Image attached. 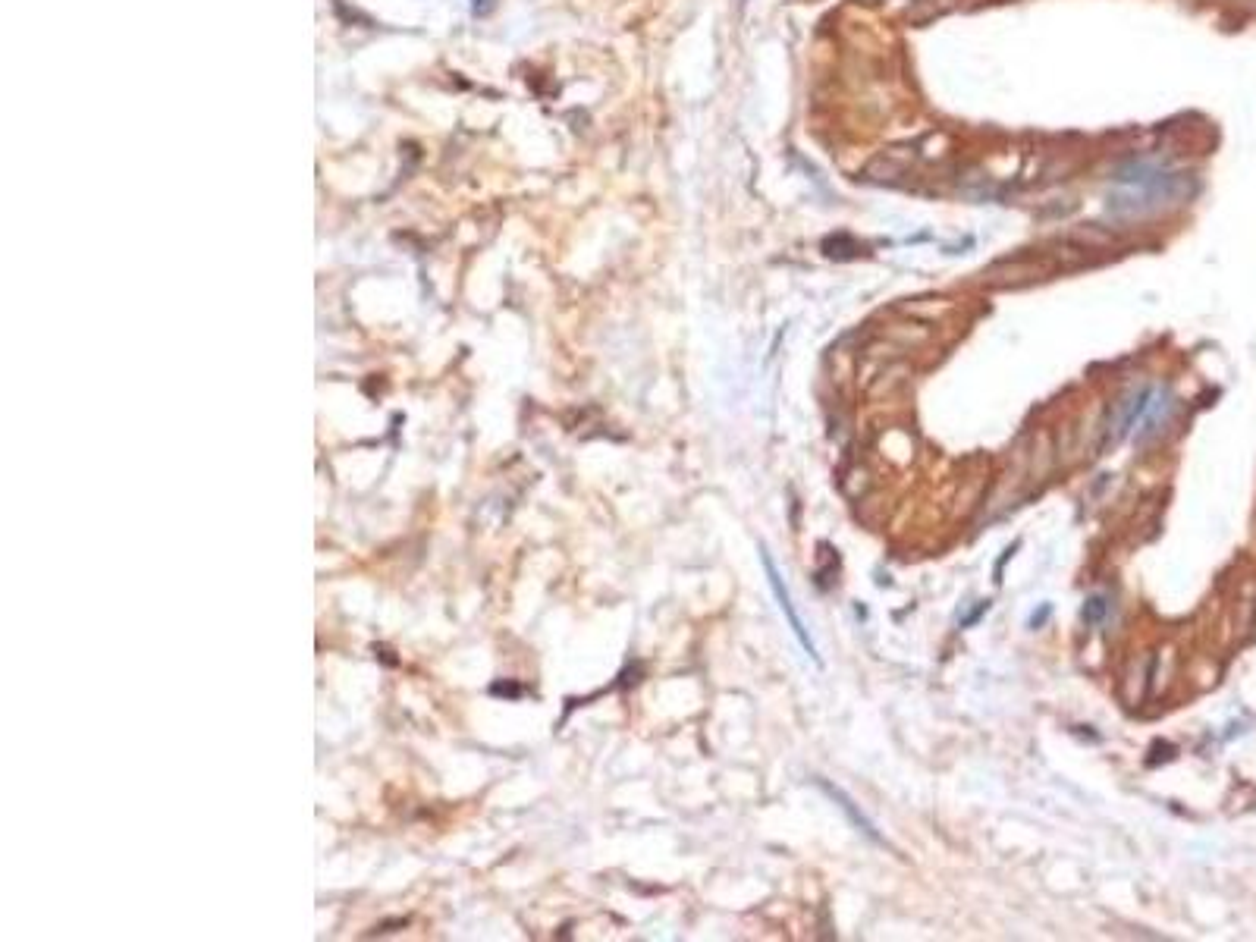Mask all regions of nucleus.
<instances>
[{
	"instance_id": "nucleus-4",
	"label": "nucleus",
	"mask_w": 1256,
	"mask_h": 942,
	"mask_svg": "<svg viewBox=\"0 0 1256 942\" xmlns=\"http://www.w3.org/2000/svg\"><path fill=\"white\" fill-rule=\"evenodd\" d=\"M817 785H820V789H823V792H826L829 798H833V801H836V807H839V811H842V814H845V817L851 820V826H855V829H858V833H864V836H867L870 842H877V845H886V839H883V836L877 833V826H873V820H867V817L861 814V807H858L855 801H851V798H848V795H845V792L839 789V785H833V782H826V779H817Z\"/></svg>"
},
{
	"instance_id": "nucleus-1",
	"label": "nucleus",
	"mask_w": 1256,
	"mask_h": 942,
	"mask_svg": "<svg viewBox=\"0 0 1256 942\" xmlns=\"http://www.w3.org/2000/svg\"><path fill=\"white\" fill-rule=\"evenodd\" d=\"M1197 183L1194 173L1178 170L1162 161H1147V157H1134V161L1121 164L1112 173L1106 208L1115 217H1153L1162 211H1172L1184 205L1194 195Z\"/></svg>"
},
{
	"instance_id": "nucleus-6",
	"label": "nucleus",
	"mask_w": 1256,
	"mask_h": 942,
	"mask_svg": "<svg viewBox=\"0 0 1256 942\" xmlns=\"http://www.w3.org/2000/svg\"><path fill=\"white\" fill-rule=\"evenodd\" d=\"M490 7H493V0H471V10H475L478 16L490 13Z\"/></svg>"
},
{
	"instance_id": "nucleus-2",
	"label": "nucleus",
	"mask_w": 1256,
	"mask_h": 942,
	"mask_svg": "<svg viewBox=\"0 0 1256 942\" xmlns=\"http://www.w3.org/2000/svg\"><path fill=\"white\" fill-rule=\"evenodd\" d=\"M760 563H764L767 581H770V588H773V594H776V603H779L782 616L789 619V625H792V635H795V638H798V644L804 647V654L811 657L814 663H820L817 644H814V638H811V635H807V625H804V619H801V616H798V610H795L792 591L785 588V581H782V575H779V569H776V563H773V556L767 553V547H760Z\"/></svg>"
},
{
	"instance_id": "nucleus-3",
	"label": "nucleus",
	"mask_w": 1256,
	"mask_h": 942,
	"mask_svg": "<svg viewBox=\"0 0 1256 942\" xmlns=\"http://www.w3.org/2000/svg\"><path fill=\"white\" fill-rule=\"evenodd\" d=\"M1150 396H1153V390L1143 387V390L1131 393L1125 402H1121V406H1118V418L1112 421V428L1106 431V443L1103 446H1115V443H1121V440H1125L1134 431V424L1143 418V412H1147V406H1150Z\"/></svg>"
},
{
	"instance_id": "nucleus-5",
	"label": "nucleus",
	"mask_w": 1256,
	"mask_h": 942,
	"mask_svg": "<svg viewBox=\"0 0 1256 942\" xmlns=\"http://www.w3.org/2000/svg\"><path fill=\"white\" fill-rule=\"evenodd\" d=\"M1106 610H1109V603H1106V597H1090V600L1084 603V622H1087V625H1096V622H1103Z\"/></svg>"
}]
</instances>
